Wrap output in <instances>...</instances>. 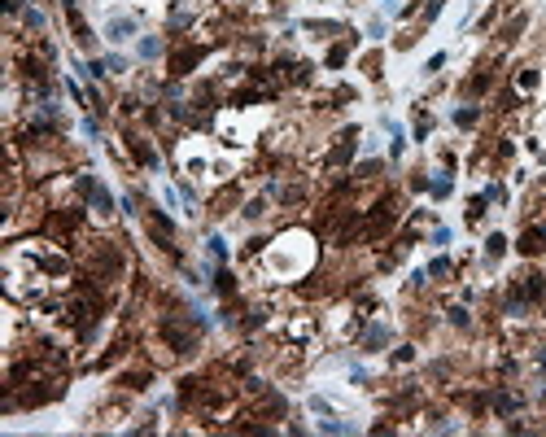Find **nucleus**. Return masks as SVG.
Here are the masks:
<instances>
[{"label": "nucleus", "mask_w": 546, "mask_h": 437, "mask_svg": "<svg viewBox=\"0 0 546 437\" xmlns=\"http://www.w3.org/2000/svg\"><path fill=\"white\" fill-rule=\"evenodd\" d=\"M158 48H162L158 40H144V44H140V53H144V57H158Z\"/></svg>", "instance_id": "obj_3"}, {"label": "nucleus", "mask_w": 546, "mask_h": 437, "mask_svg": "<svg viewBox=\"0 0 546 437\" xmlns=\"http://www.w3.org/2000/svg\"><path fill=\"white\" fill-rule=\"evenodd\" d=\"M455 123H463V127H468V123H476V109H459V114H455Z\"/></svg>", "instance_id": "obj_4"}, {"label": "nucleus", "mask_w": 546, "mask_h": 437, "mask_svg": "<svg viewBox=\"0 0 546 437\" xmlns=\"http://www.w3.org/2000/svg\"><path fill=\"white\" fill-rule=\"evenodd\" d=\"M105 36H109L114 44H123V40H131V36H136V22H131V18H109Z\"/></svg>", "instance_id": "obj_1"}, {"label": "nucleus", "mask_w": 546, "mask_h": 437, "mask_svg": "<svg viewBox=\"0 0 546 437\" xmlns=\"http://www.w3.org/2000/svg\"><path fill=\"white\" fill-rule=\"evenodd\" d=\"M516 84H520L524 92H529V88H538V70H520V75H516Z\"/></svg>", "instance_id": "obj_2"}]
</instances>
